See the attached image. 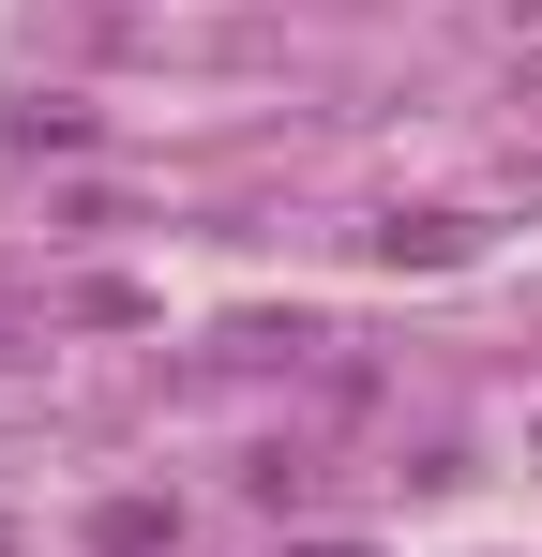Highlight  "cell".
<instances>
[{
  "label": "cell",
  "instance_id": "1",
  "mask_svg": "<svg viewBox=\"0 0 542 557\" xmlns=\"http://www.w3.org/2000/svg\"><path fill=\"white\" fill-rule=\"evenodd\" d=\"M377 257H392V272H452V257H467V226H452V211H392V226H377Z\"/></svg>",
  "mask_w": 542,
  "mask_h": 557
},
{
  "label": "cell",
  "instance_id": "3",
  "mask_svg": "<svg viewBox=\"0 0 542 557\" xmlns=\"http://www.w3.org/2000/svg\"><path fill=\"white\" fill-rule=\"evenodd\" d=\"M301 557H347V543H301Z\"/></svg>",
  "mask_w": 542,
  "mask_h": 557
},
{
  "label": "cell",
  "instance_id": "2",
  "mask_svg": "<svg viewBox=\"0 0 542 557\" xmlns=\"http://www.w3.org/2000/svg\"><path fill=\"white\" fill-rule=\"evenodd\" d=\"M90 543H106V557H151V543H181V512H167V497H106Z\"/></svg>",
  "mask_w": 542,
  "mask_h": 557
}]
</instances>
